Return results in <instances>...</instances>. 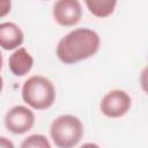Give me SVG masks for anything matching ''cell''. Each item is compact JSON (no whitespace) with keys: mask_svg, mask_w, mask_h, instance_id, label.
<instances>
[{"mask_svg":"<svg viewBox=\"0 0 148 148\" xmlns=\"http://www.w3.org/2000/svg\"><path fill=\"white\" fill-rule=\"evenodd\" d=\"M32 66H34V58L24 47L16 49L8 59L9 71L15 76H23L28 74L31 71Z\"/></svg>","mask_w":148,"mask_h":148,"instance_id":"cell-8","label":"cell"},{"mask_svg":"<svg viewBox=\"0 0 148 148\" xmlns=\"http://www.w3.org/2000/svg\"><path fill=\"white\" fill-rule=\"evenodd\" d=\"M22 99L35 110H45L56 101L53 83L43 75L30 76L22 87Z\"/></svg>","mask_w":148,"mask_h":148,"instance_id":"cell-2","label":"cell"},{"mask_svg":"<svg viewBox=\"0 0 148 148\" xmlns=\"http://www.w3.org/2000/svg\"><path fill=\"white\" fill-rule=\"evenodd\" d=\"M84 3L94 16L103 18L114 12L117 0H84Z\"/></svg>","mask_w":148,"mask_h":148,"instance_id":"cell-9","label":"cell"},{"mask_svg":"<svg viewBox=\"0 0 148 148\" xmlns=\"http://www.w3.org/2000/svg\"><path fill=\"white\" fill-rule=\"evenodd\" d=\"M99 46L101 38L96 31L87 28H77L59 40L56 53L61 62L73 65L95 56Z\"/></svg>","mask_w":148,"mask_h":148,"instance_id":"cell-1","label":"cell"},{"mask_svg":"<svg viewBox=\"0 0 148 148\" xmlns=\"http://www.w3.org/2000/svg\"><path fill=\"white\" fill-rule=\"evenodd\" d=\"M24 39L23 31L13 22H3L0 24V45L3 50L10 51L18 49Z\"/></svg>","mask_w":148,"mask_h":148,"instance_id":"cell-7","label":"cell"},{"mask_svg":"<svg viewBox=\"0 0 148 148\" xmlns=\"http://www.w3.org/2000/svg\"><path fill=\"white\" fill-rule=\"evenodd\" d=\"M10 0H2L1 1V17L6 16L10 12Z\"/></svg>","mask_w":148,"mask_h":148,"instance_id":"cell-12","label":"cell"},{"mask_svg":"<svg viewBox=\"0 0 148 148\" xmlns=\"http://www.w3.org/2000/svg\"><path fill=\"white\" fill-rule=\"evenodd\" d=\"M35 124L34 112L24 105H15L5 116V126L13 134H24Z\"/></svg>","mask_w":148,"mask_h":148,"instance_id":"cell-5","label":"cell"},{"mask_svg":"<svg viewBox=\"0 0 148 148\" xmlns=\"http://www.w3.org/2000/svg\"><path fill=\"white\" fill-rule=\"evenodd\" d=\"M52 15L61 27H73L82 17V7L79 0H57L53 5Z\"/></svg>","mask_w":148,"mask_h":148,"instance_id":"cell-6","label":"cell"},{"mask_svg":"<svg viewBox=\"0 0 148 148\" xmlns=\"http://www.w3.org/2000/svg\"><path fill=\"white\" fill-rule=\"evenodd\" d=\"M140 86L141 89L148 95V65L142 69L140 74Z\"/></svg>","mask_w":148,"mask_h":148,"instance_id":"cell-11","label":"cell"},{"mask_svg":"<svg viewBox=\"0 0 148 148\" xmlns=\"http://www.w3.org/2000/svg\"><path fill=\"white\" fill-rule=\"evenodd\" d=\"M50 134L53 143L59 148H72L83 136V125L73 114H62L56 118L50 126Z\"/></svg>","mask_w":148,"mask_h":148,"instance_id":"cell-3","label":"cell"},{"mask_svg":"<svg viewBox=\"0 0 148 148\" xmlns=\"http://www.w3.org/2000/svg\"><path fill=\"white\" fill-rule=\"evenodd\" d=\"M21 147L22 148H51V143L49 142L46 136L42 134H32L22 141Z\"/></svg>","mask_w":148,"mask_h":148,"instance_id":"cell-10","label":"cell"},{"mask_svg":"<svg viewBox=\"0 0 148 148\" xmlns=\"http://www.w3.org/2000/svg\"><path fill=\"white\" fill-rule=\"evenodd\" d=\"M131 104L132 99L126 91L114 89L102 98L99 109L102 113L109 118H119L130 111Z\"/></svg>","mask_w":148,"mask_h":148,"instance_id":"cell-4","label":"cell"}]
</instances>
